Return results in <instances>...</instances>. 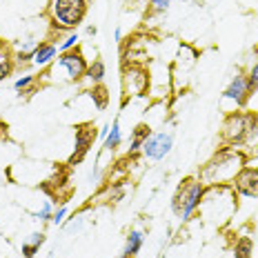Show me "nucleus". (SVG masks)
<instances>
[{
  "label": "nucleus",
  "mask_w": 258,
  "mask_h": 258,
  "mask_svg": "<svg viewBox=\"0 0 258 258\" xmlns=\"http://www.w3.org/2000/svg\"><path fill=\"white\" fill-rule=\"evenodd\" d=\"M243 167H245V156L234 147H225V149H220V152H216L203 165L198 178L203 180L205 187L223 185V182H232L234 176Z\"/></svg>",
  "instance_id": "1"
},
{
  "label": "nucleus",
  "mask_w": 258,
  "mask_h": 258,
  "mask_svg": "<svg viewBox=\"0 0 258 258\" xmlns=\"http://www.w3.org/2000/svg\"><path fill=\"white\" fill-rule=\"evenodd\" d=\"M47 14L53 29L76 31V27L87 16V0H49Z\"/></svg>",
  "instance_id": "2"
},
{
  "label": "nucleus",
  "mask_w": 258,
  "mask_h": 258,
  "mask_svg": "<svg viewBox=\"0 0 258 258\" xmlns=\"http://www.w3.org/2000/svg\"><path fill=\"white\" fill-rule=\"evenodd\" d=\"M203 196H205V185L201 178H185L182 185L176 189L174 198H171V209L176 216L182 220H189L191 214L201 207Z\"/></svg>",
  "instance_id": "3"
},
{
  "label": "nucleus",
  "mask_w": 258,
  "mask_h": 258,
  "mask_svg": "<svg viewBox=\"0 0 258 258\" xmlns=\"http://www.w3.org/2000/svg\"><path fill=\"white\" fill-rule=\"evenodd\" d=\"M256 132V116L245 114V111H234L225 118L223 122V141L229 147H240V145L249 143Z\"/></svg>",
  "instance_id": "4"
},
{
  "label": "nucleus",
  "mask_w": 258,
  "mask_h": 258,
  "mask_svg": "<svg viewBox=\"0 0 258 258\" xmlns=\"http://www.w3.org/2000/svg\"><path fill=\"white\" fill-rule=\"evenodd\" d=\"M171 147H174V136L169 132H156L143 143L141 152L149 160H163L171 152Z\"/></svg>",
  "instance_id": "5"
},
{
  "label": "nucleus",
  "mask_w": 258,
  "mask_h": 258,
  "mask_svg": "<svg viewBox=\"0 0 258 258\" xmlns=\"http://www.w3.org/2000/svg\"><path fill=\"white\" fill-rule=\"evenodd\" d=\"M58 67H62L64 72H67V76L72 83H78L80 78L87 74V60H85L83 51H80V47H76V49L72 51H64L58 56Z\"/></svg>",
  "instance_id": "6"
},
{
  "label": "nucleus",
  "mask_w": 258,
  "mask_h": 258,
  "mask_svg": "<svg viewBox=\"0 0 258 258\" xmlns=\"http://www.w3.org/2000/svg\"><path fill=\"white\" fill-rule=\"evenodd\" d=\"M234 189L240 194V196L247 198H256L258 196V167L254 165H245L238 174L234 176Z\"/></svg>",
  "instance_id": "7"
},
{
  "label": "nucleus",
  "mask_w": 258,
  "mask_h": 258,
  "mask_svg": "<svg viewBox=\"0 0 258 258\" xmlns=\"http://www.w3.org/2000/svg\"><path fill=\"white\" fill-rule=\"evenodd\" d=\"M223 98L236 103V107H243L247 100L251 98V89H249V83H247L245 74H236V76L229 80V85L223 91Z\"/></svg>",
  "instance_id": "8"
},
{
  "label": "nucleus",
  "mask_w": 258,
  "mask_h": 258,
  "mask_svg": "<svg viewBox=\"0 0 258 258\" xmlns=\"http://www.w3.org/2000/svg\"><path fill=\"white\" fill-rule=\"evenodd\" d=\"M96 136H98V132H96L94 127H89V125H83V127L76 129V145H74V154L69 156V165L80 163V160L89 154V149H91V145H94Z\"/></svg>",
  "instance_id": "9"
},
{
  "label": "nucleus",
  "mask_w": 258,
  "mask_h": 258,
  "mask_svg": "<svg viewBox=\"0 0 258 258\" xmlns=\"http://www.w3.org/2000/svg\"><path fill=\"white\" fill-rule=\"evenodd\" d=\"M122 83H125V91L129 94H136V96H143L145 94V89H147V83H149V78H147V72L141 67H129L125 69V78H122Z\"/></svg>",
  "instance_id": "10"
},
{
  "label": "nucleus",
  "mask_w": 258,
  "mask_h": 258,
  "mask_svg": "<svg viewBox=\"0 0 258 258\" xmlns=\"http://www.w3.org/2000/svg\"><path fill=\"white\" fill-rule=\"evenodd\" d=\"M58 56V47L53 42H38V49L34 53V62L36 67H47L53 62V58Z\"/></svg>",
  "instance_id": "11"
},
{
  "label": "nucleus",
  "mask_w": 258,
  "mask_h": 258,
  "mask_svg": "<svg viewBox=\"0 0 258 258\" xmlns=\"http://www.w3.org/2000/svg\"><path fill=\"white\" fill-rule=\"evenodd\" d=\"M152 136V127L145 125V122H141V125L134 127L132 132V143H129V154H136L143 149V143L147 141V138Z\"/></svg>",
  "instance_id": "12"
},
{
  "label": "nucleus",
  "mask_w": 258,
  "mask_h": 258,
  "mask_svg": "<svg viewBox=\"0 0 258 258\" xmlns=\"http://www.w3.org/2000/svg\"><path fill=\"white\" fill-rule=\"evenodd\" d=\"M143 243H145V236H143L141 229H132V232H129V236H127V240H125V249H122V254L134 258V256L138 254V251H141Z\"/></svg>",
  "instance_id": "13"
},
{
  "label": "nucleus",
  "mask_w": 258,
  "mask_h": 258,
  "mask_svg": "<svg viewBox=\"0 0 258 258\" xmlns=\"http://www.w3.org/2000/svg\"><path fill=\"white\" fill-rule=\"evenodd\" d=\"M120 143H122V132H120V120H116L111 122V129H109V134H107V138H105V149H109V152H114V149L120 147Z\"/></svg>",
  "instance_id": "14"
},
{
  "label": "nucleus",
  "mask_w": 258,
  "mask_h": 258,
  "mask_svg": "<svg viewBox=\"0 0 258 258\" xmlns=\"http://www.w3.org/2000/svg\"><path fill=\"white\" fill-rule=\"evenodd\" d=\"M85 76H87V78H89L94 85H100V83H103V80H105V76H107L105 62L100 60V58H96V60H94V62H91L89 67H87V74H85Z\"/></svg>",
  "instance_id": "15"
},
{
  "label": "nucleus",
  "mask_w": 258,
  "mask_h": 258,
  "mask_svg": "<svg viewBox=\"0 0 258 258\" xmlns=\"http://www.w3.org/2000/svg\"><path fill=\"white\" fill-rule=\"evenodd\" d=\"M36 49H38V42L31 40V38H27L23 45L18 47V51H16V60H18V62H29V60H34Z\"/></svg>",
  "instance_id": "16"
},
{
  "label": "nucleus",
  "mask_w": 258,
  "mask_h": 258,
  "mask_svg": "<svg viewBox=\"0 0 258 258\" xmlns=\"http://www.w3.org/2000/svg\"><path fill=\"white\" fill-rule=\"evenodd\" d=\"M254 254V243L249 236H240L234 245V258H251Z\"/></svg>",
  "instance_id": "17"
},
{
  "label": "nucleus",
  "mask_w": 258,
  "mask_h": 258,
  "mask_svg": "<svg viewBox=\"0 0 258 258\" xmlns=\"http://www.w3.org/2000/svg\"><path fill=\"white\" fill-rule=\"evenodd\" d=\"M78 42H80V36H78V31H69L67 36L60 40V42H56V47H58V51L64 53V51H72V49H76L78 47Z\"/></svg>",
  "instance_id": "18"
},
{
  "label": "nucleus",
  "mask_w": 258,
  "mask_h": 258,
  "mask_svg": "<svg viewBox=\"0 0 258 258\" xmlns=\"http://www.w3.org/2000/svg\"><path fill=\"white\" fill-rule=\"evenodd\" d=\"M34 85H36V76H31V74H27V76L23 78H18L14 83V89L16 91H20V94H34Z\"/></svg>",
  "instance_id": "19"
},
{
  "label": "nucleus",
  "mask_w": 258,
  "mask_h": 258,
  "mask_svg": "<svg viewBox=\"0 0 258 258\" xmlns=\"http://www.w3.org/2000/svg\"><path fill=\"white\" fill-rule=\"evenodd\" d=\"M91 98L96 100V105H98V109H103V107L107 105V89L103 87V85H94V91H91Z\"/></svg>",
  "instance_id": "20"
},
{
  "label": "nucleus",
  "mask_w": 258,
  "mask_h": 258,
  "mask_svg": "<svg viewBox=\"0 0 258 258\" xmlns=\"http://www.w3.org/2000/svg\"><path fill=\"white\" fill-rule=\"evenodd\" d=\"M12 72H14V62H12V58H9L7 53H0V83H3V80L7 78Z\"/></svg>",
  "instance_id": "21"
},
{
  "label": "nucleus",
  "mask_w": 258,
  "mask_h": 258,
  "mask_svg": "<svg viewBox=\"0 0 258 258\" xmlns=\"http://www.w3.org/2000/svg\"><path fill=\"white\" fill-rule=\"evenodd\" d=\"M245 76H247V83H249L251 94H256V91H258V62L251 64V67H249V72H247Z\"/></svg>",
  "instance_id": "22"
},
{
  "label": "nucleus",
  "mask_w": 258,
  "mask_h": 258,
  "mask_svg": "<svg viewBox=\"0 0 258 258\" xmlns=\"http://www.w3.org/2000/svg\"><path fill=\"white\" fill-rule=\"evenodd\" d=\"M34 216H36V218H38V220H40V223H47V220H51V216H53V212H51V203H49V201H47V203H45V205H42V207H40V212H36V214H34Z\"/></svg>",
  "instance_id": "23"
},
{
  "label": "nucleus",
  "mask_w": 258,
  "mask_h": 258,
  "mask_svg": "<svg viewBox=\"0 0 258 258\" xmlns=\"http://www.w3.org/2000/svg\"><path fill=\"white\" fill-rule=\"evenodd\" d=\"M169 3L171 0H149V7H152V12H156V14H165L169 9Z\"/></svg>",
  "instance_id": "24"
},
{
  "label": "nucleus",
  "mask_w": 258,
  "mask_h": 258,
  "mask_svg": "<svg viewBox=\"0 0 258 258\" xmlns=\"http://www.w3.org/2000/svg\"><path fill=\"white\" fill-rule=\"evenodd\" d=\"M64 216H67V207H60V209H56V212H53V216H51V223L56 225H62V220H64Z\"/></svg>",
  "instance_id": "25"
},
{
  "label": "nucleus",
  "mask_w": 258,
  "mask_h": 258,
  "mask_svg": "<svg viewBox=\"0 0 258 258\" xmlns=\"http://www.w3.org/2000/svg\"><path fill=\"white\" fill-rule=\"evenodd\" d=\"M42 243H45V234H42V232H34V234H31L29 245H34V247H38V249H40Z\"/></svg>",
  "instance_id": "26"
},
{
  "label": "nucleus",
  "mask_w": 258,
  "mask_h": 258,
  "mask_svg": "<svg viewBox=\"0 0 258 258\" xmlns=\"http://www.w3.org/2000/svg\"><path fill=\"white\" fill-rule=\"evenodd\" d=\"M36 254H38V247L29 245V243H23V256L25 258H34Z\"/></svg>",
  "instance_id": "27"
},
{
  "label": "nucleus",
  "mask_w": 258,
  "mask_h": 258,
  "mask_svg": "<svg viewBox=\"0 0 258 258\" xmlns=\"http://www.w3.org/2000/svg\"><path fill=\"white\" fill-rule=\"evenodd\" d=\"M122 196H125V189H122V187H116V189L109 194V198H111V201H114V203H116V201H120Z\"/></svg>",
  "instance_id": "28"
},
{
  "label": "nucleus",
  "mask_w": 258,
  "mask_h": 258,
  "mask_svg": "<svg viewBox=\"0 0 258 258\" xmlns=\"http://www.w3.org/2000/svg\"><path fill=\"white\" fill-rule=\"evenodd\" d=\"M3 185H7V180H5V176L0 174V187H3Z\"/></svg>",
  "instance_id": "29"
},
{
  "label": "nucleus",
  "mask_w": 258,
  "mask_h": 258,
  "mask_svg": "<svg viewBox=\"0 0 258 258\" xmlns=\"http://www.w3.org/2000/svg\"><path fill=\"white\" fill-rule=\"evenodd\" d=\"M118 258H132V256H125V254H120V256H118Z\"/></svg>",
  "instance_id": "30"
},
{
  "label": "nucleus",
  "mask_w": 258,
  "mask_h": 258,
  "mask_svg": "<svg viewBox=\"0 0 258 258\" xmlns=\"http://www.w3.org/2000/svg\"><path fill=\"white\" fill-rule=\"evenodd\" d=\"M256 132H258V116H256Z\"/></svg>",
  "instance_id": "31"
},
{
  "label": "nucleus",
  "mask_w": 258,
  "mask_h": 258,
  "mask_svg": "<svg viewBox=\"0 0 258 258\" xmlns=\"http://www.w3.org/2000/svg\"><path fill=\"white\" fill-rule=\"evenodd\" d=\"M256 156H258V143H256Z\"/></svg>",
  "instance_id": "32"
}]
</instances>
